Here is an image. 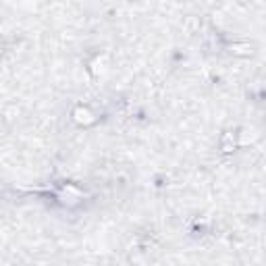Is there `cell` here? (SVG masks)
I'll use <instances>...</instances> for the list:
<instances>
[{
  "label": "cell",
  "instance_id": "6da1fadb",
  "mask_svg": "<svg viewBox=\"0 0 266 266\" xmlns=\"http://www.w3.org/2000/svg\"><path fill=\"white\" fill-rule=\"evenodd\" d=\"M73 119L79 123V125H91V123H96V114L91 112L88 106H77L73 110Z\"/></svg>",
  "mask_w": 266,
  "mask_h": 266
}]
</instances>
